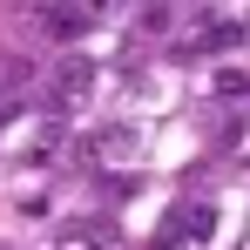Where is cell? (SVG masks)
Instances as JSON below:
<instances>
[{
  "mask_svg": "<svg viewBox=\"0 0 250 250\" xmlns=\"http://www.w3.org/2000/svg\"><path fill=\"white\" fill-rule=\"evenodd\" d=\"M88 88H95V61H88V54H68V61L54 68V108H82Z\"/></svg>",
  "mask_w": 250,
  "mask_h": 250,
  "instance_id": "cell-1",
  "label": "cell"
},
{
  "mask_svg": "<svg viewBox=\"0 0 250 250\" xmlns=\"http://www.w3.org/2000/svg\"><path fill=\"white\" fill-rule=\"evenodd\" d=\"M108 244H115V223H108V216H82V223L61 230L54 250H108Z\"/></svg>",
  "mask_w": 250,
  "mask_h": 250,
  "instance_id": "cell-2",
  "label": "cell"
},
{
  "mask_svg": "<svg viewBox=\"0 0 250 250\" xmlns=\"http://www.w3.org/2000/svg\"><path fill=\"white\" fill-rule=\"evenodd\" d=\"M41 27L54 41H82L88 27H95V7H41Z\"/></svg>",
  "mask_w": 250,
  "mask_h": 250,
  "instance_id": "cell-3",
  "label": "cell"
},
{
  "mask_svg": "<svg viewBox=\"0 0 250 250\" xmlns=\"http://www.w3.org/2000/svg\"><path fill=\"white\" fill-rule=\"evenodd\" d=\"M88 156H95V163H122V156H135V128H128V122L95 128V135H88Z\"/></svg>",
  "mask_w": 250,
  "mask_h": 250,
  "instance_id": "cell-4",
  "label": "cell"
},
{
  "mask_svg": "<svg viewBox=\"0 0 250 250\" xmlns=\"http://www.w3.org/2000/svg\"><path fill=\"white\" fill-rule=\"evenodd\" d=\"M54 149H61V122H47L34 142H27V163H54Z\"/></svg>",
  "mask_w": 250,
  "mask_h": 250,
  "instance_id": "cell-5",
  "label": "cell"
},
{
  "mask_svg": "<svg viewBox=\"0 0 250 250\" xmlns=\"http://www.w3.org/2000/svg\"><path fill=\"white\" fill-rule=\"evenodd\" d=\"M216 95H250V75L244 68H223V75H216Z\"/></svg>",
  "mask_w": 250,
  "mask_h": 250,
  "instance_id": "cell-6",
  "label": "cell"
},
{
  "mask_svg": "<svg viewBox=\"0 0 250 250\" xmlns=\"http://www.w3.org/2000/svg\"><path fill=\"white\" fill-rule=\"evenodd\" d=\"M7 122H14V95H0V128H7Z\"/></svg>",
  "mask_w": 250,
  "mask_h": 250,
  "instance_id": "cell-7",
  "label": "cell"
}]
</instances>
